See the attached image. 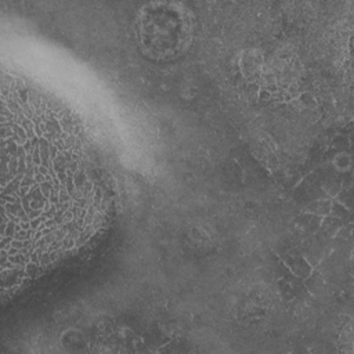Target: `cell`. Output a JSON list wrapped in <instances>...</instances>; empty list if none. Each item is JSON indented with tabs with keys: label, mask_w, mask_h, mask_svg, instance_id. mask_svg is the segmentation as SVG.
<instances>
[{
	"label": "cell",
	"mask_w": 354,
	"mask_h": 354,
	"mask_svg": "<svg viewBox=\"0 0 354 354\" xmlns=\"http://www.w3.org/2000/svg\"><path fill=\"white\" fill-rule=\"evenodd\" d=\"M28 112H21L17 90L11 94L10 183L3 181V202L10 201L11 243L30 235L35 263L55 259L83 243L104 217L98 177L72 120L44 97L26 90Z\"/></svg>",
	"instance_id": "cell-1"
},
{
	"label": "cell",
	"mask_w": 354,
	"mask_h": 354,
	"mask_svg": "<svg viewBox=\"0 0 354 354\" xmlns=\"http://www.w3.org/2000/svg\"><path fill=\"white\" fill-rule=\"evenodd\" d=\"M137 25L140 43L153 55L169 57L187 46L192 21L184 4L158 1L142 6Z\"/></svg>",
	"instance_id": "cell-2"
}]
</instances>
